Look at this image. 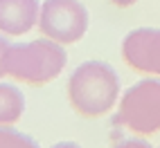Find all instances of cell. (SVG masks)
<instances>
[{"instance_id": "1", "label": "cell", "mask_w": 160, "mask_h": 148, "mask_svg": "<svg viewBox=\"0 0 160 148\" xmlns=\"http://www.w3.org/2000/svg\"><path fill=\"white\" fill-rule=\"evenodd\" d=\"M120 76L113 65L104 61H86L68 79L70 108L83 119H99L120 101Z\"/></svg>"}, {"instance_id": "2", "label": "cell", "mask_w": 160, "mask_h": 148, "mask_svg": "<svg viewBox=\"0 0 160 148\" xmlns=\"http://www.w3.org/2000/svg\"><path fill=\"white\" fill-rule=\"evenodd\" d=\"M66 47L52 38H36L29 43H9L5 72L27 86H45L66 70Z\"/></svg>"}, {"instance_id": "3", "label": "cell", "mask_w": 160, "mask_h": 148, "mask_svg": "<svg viewBox=\"0 0 160 148\" xmlns=\"http://www.w3.org/2000/svg\"><path fill=\"white\" fill-rule=\"evenodd\" d=\"M115 123L140 137L160 132V76H147L120 94Z\"/></svg>"}, {"instance_id": "4", "label": "cell", "mask_w": 160, "mask_h": 148, "mask_svg": "<svg viewBox=\"0 0 160 148\" xmlns=\"http://www.w3.org/2000/svg\"><path fill=\"white\" fill-rule=\"evenodd\" d=\"M90 14L79 0H45L38 12V29L45 38L61 45H74L86 36Z\"/></svg>"}, {"instance_id": "5", "label": "cell", "mask_w": 160, "mask_h": 148, "mask_svg": "<svg viewBox=\"0 0 160 148\" xmlns=\"http://www.w3.org/2000/svg\"><path fill=\"white\" fill-rule=\"evenodd\" d=\"M122 58L131 70L160 76V29L158 27H138L122 40Z\"/></svg>"}, {"instance_id": "6", "label": "cell", "mask_w": 160, "mask_h": 148, "mask_svg": "<svg viewBox=\"0 0 160 148\" xmlns=\"http://www.w3.org/2000/svg\"><path fill=\"white\" fill-rule=\"evenodd\" d=\"M38 0H0V31L7 36H23L38 25Z\"/></svg>"}, {"instance_id": "7", "label": "cell", "mask_w": 160, "mask_h": 148, "mask_svg": "<svg viewBox=\"0 0 160 148\" xmlns=\"http://www.w3.org/2000/svg\"><path fill=\"white\" fill-rule=\"evenodd\" d=\"M25 112V94L12 83L0 81V126H14Z\"/></svg>"}, {"instance_id": "8", "label": "cell", "mask_w": 160, "mask_h": 148, "mask_svg": "<svg viewBox=\"0 0 160 148\" xmlns=\"http://www.w3.org/2000/svg\"><path fill=\"white\" fill-rule=\"evenodd\" d=\"M0 148H41L29 135L16 130L14 126H0Z\"/></svg>"}, {"instance_id": "9", "label": "cell", "mask_w": 160, "mask_h": 148, "mask_svg": "<svg viewBox=\"0 0 160 148\" xmlns=\"http://www.w3.org/2000/svg\"><path fill=\"white\" fill-rule=\"evenodd\" d=\"M111 148H153L149 141H144L142 137H126V139L115 141Z\"/></svg>"}, {"instance_id": "10", "label": "cell", "mask_w": 160, "mask_h": 148, "mask_svg": "<svg viewBox=\"0 0 160 148\" xmlns=\"http://www.w3.org/2000/svg\"><path fill=\"white\" fill-rule=\"evenodd\" d=\"M7 49H9V40L0 34V79L7 76V72H5V58H7Z\"/></svg>"}, {"instance_id": "11", "label": "cell", "mask_w": 160, "mask_h": 148, "mask_svg": "<svg viewBox=\"0 0 160 148\" xmlns=\"http://www.w3.org/2000/svg\"><path fill=\"white\" fill-rule=\"evenodd\" d=\"M111 2H113L115 7H120V9H126V7H133L138 0H111Z\"/></svg>"}, {"instance_id": "12", "label": "cell", "mask_w": 160, "mask_h": 148, "mask_svg": "<svg viewBox=\"0 0 160 148\" xmlns=\"http://www.w3.org/2000/svg\"><path fill=\"white\" fill-rule=\"evenodd\" d=\"M52 148H81L77 141H59V144H54Z\"/></svg>"}]
</instances>
